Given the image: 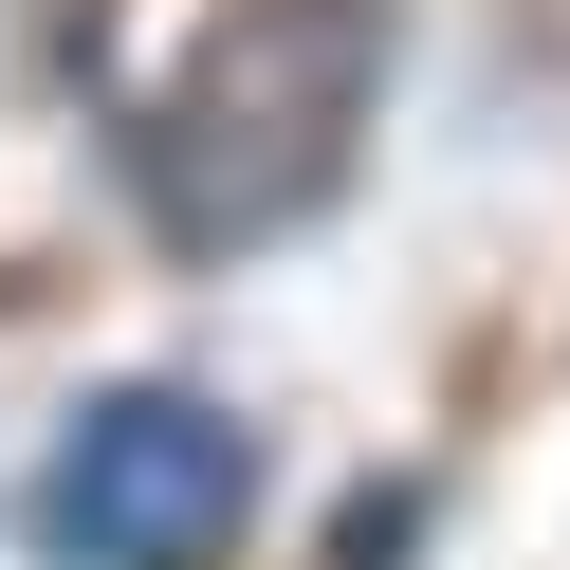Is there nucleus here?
I'll return each instance as SVG.
<instances>
[{"label": "nucleus", "mask_w": 570, "mask_h": 570, "mask_svg": "<svg viewBox=\"0 0 570 570\" xmlns=\"http://www.w3.org/2000/svg\"><path fill=\"white\" fill-rule=\"evenodd\" d=\"M386 0H222L166 56L148 129H129V203L166 258H258V239L332 222L350 166L386 129Z\"/></svg>", "instance_id": "obj_1"}, {"label": "nucleus", "mask_w": 570, "mask_h": 570, "mask_svg": "<svg viewBox=\"0 0 570 570\" xmlns=\"http://www.w3.org/2000/svg\"><path fill=\"white\" fill-rule=\"evenodd\" d=\"M19 515H38V570H222L258 515V442L185 386H111V405L56 423Z\"/></svg>", "instance_id": "obj_2"}, {"label": "nucleus", "mask_w": 570, "mask_h": 570, "mask_svg": "<svg viewBox=\"0 0 570 570\" xmlns=\"http://www.w3.org/2000/svg\"><path fill=\"white\" fill-rule=\"evenodd\" d=\"M92 19H111V0H0V75H56V56H92Z\"/></svg>", "instance_id": "obj_3"}]
</instances>
